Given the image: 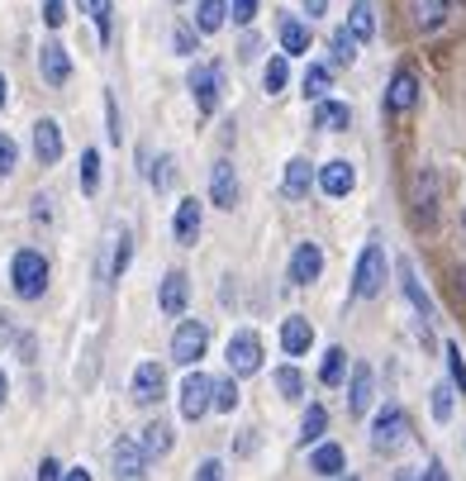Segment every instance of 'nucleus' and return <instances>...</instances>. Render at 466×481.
Masks as SVG:
<instances>
[{
  "label": "nucleus",
  "mask_w": 466,
  "mask_h": 481,
  "mask_svg": "<svg viewBox=\"0 0 466 481\" xmlns=\"http://www.w3.org/2000/svg\"><path fill=\"white\" fill-rule=\"evenodd\" d=\"M286 81H291V68H286V58H272V62H266V72H262V86L266 91H286Z\"/></svg>",
  "instance_id": "obj_39"
},
{
  "label": "nucleus",
  "mask_w": 466,
  "mask_h": 481,
  "mask_svg": "<svg viewBox=\"0 0 466 481\" xmlns=\"http://www.w3.org/2000/svg\"><path fill=\"white\" fill-rule=\"evenodd\" d=\"M257 20V0H233V24H253Z\"/></svg>",
  "instance_id": "obj_46"
},
{
  "label": "nucleus",
  "mask_w": 466,
  "mask_h": 481,
  "mask_svg": "<svg viewBox=\"0 0 466 481\" xmlns=\"http://www.w3.org/2000/svg\"><path fill=\"white\" fill-rule=\"evenodd\" d=\"M172 234H176V243H186V248L200 239V205H195V195H191V201H181V205H176Z\"/></svg>",
  "instance_id": "obj_20"
},
{
  "label": "nucleus",
  "mask_w": 466,
  "mask_h": 481,
  "mask_svg": "<svg viewBox=\"0 0 466 481\" xmlns=\"http://www.w3.org/2000/svg\"><path fill=\"white\" fill-rule=\"evenodd\" d=\"M81 10L91 14L95 34H100V43H105V39H110V14H114V5H110V0H81Z\"/></svg>",
  "instance_id": "obj_35"
},
{
  "label": "nucleus",
  "mask_w": 466,
  "mask_h": 481,
  "mask_svg": "<svg viewBox=\"0 0 466 481\" xmlns=\"http://www.w3.org/2000/svg\"><path fill=\"white\" fill-rule=\"evenodd\" d=\"M43 20H48V29H62L67 24V5L62 0H43Z\"/></svg>",
  "instance_id": "obj_45"
},
{
  "label": "nucleus",
  "mask_w": 466,
  "mask_h": 481,
  "mask_svg": "<svg viewBox=\"0 0 466 481\" xmlns=\"http://www.w3.org/2000/svg\"><path fill=\"white\" fill-rule=\"evenodd\" d=\"M172 48L181 58H195V29L191 24H176V34H172Z\"/></svg>",
  "instance_id": "obj_42"
},
{
  "label": "nucleus",
  "mask_w": 466,
  "mask_h": 481,
  "mask_svg": "<svg viewBox=\"0 0 466 481\" xmlns=\"http://www.w3.org/2000/svg\"><path fill=\"white\" fill-rule=\"evenodd\" d=\"M447 20V0H414V24L424 29V34H433Z\"/></svg>",
  "instance_id": "obj_28"
},
{
  "label": "nucleus",
  "mask_w": 466,
  "mask_h": 481,
  "mask_svg": "<svg viewBox=\"0 0 466 481\" xmlns=\"http://www.w3.org/2000/svg\"><path fill=\"white\" fill-rule=\"evenodd\" d=\"M39 481H62V467H58V458H43V462H39Z\"/></svg>",
  "instance_id": "obj_49"
},
{
  "label": "nucleus",
  "mask_w": 466,
  "mask_h": 481,
  "mask_svg": "<svg viewBox=\"0 0 466 481\" xmlns=\"http://www.w3.org/2000/svg\"><path fill=\"white\" fill-rule=\"evenodd\" d=\"M386 291V248L381 243H366L362 258H357V272H353V295L372 301V295Z\"/></svg>",
  "instance_id": "obj_2"
},
{
  "label": "nucleus",
  "mask_w": 466,
  "mask_h": 481,
  "mask_svg": "<svg viewBox=\"0 0 466 481\" xmlns=\"http://www.w3.org/2000/svg\"><path fill=\"white\" fill-rule=\"evenodd\" d=\"M309 186H314L309 158H291L286 162V195H291V201H300V195H309Z\"/></svg>",
  "instance_id": "obj_24"
},
{
  "label": "nucleus",
  "mask_w": 466,
  "mask_h": 481,
  "mask_svg": "<svg viewBox=\"0 0 466 481\" xmlns=\"http://www.w3.org/2000/svg\"><path fill=\"white\" fill-rule=\"evenodd\" d=\"M48 205H53V201H48V195H39V201H33V220H48V214H53Z\"/></svg>",
  "instance_id": "obj_51"
},
{
  "label": "nucleus",
  "mask_w": 466,
  "mask_h": 481,
  "mask_svg": "<svg viewBox=\"0 0 466 481\" xmlns=\"http://www.w3.org/2000/svg\"><path fill=\"white\" fill-rule=\"evenodd\" d=\"M305 101H328V68H319V62L305 68Z\"/></svg>",
  "instance_id": "obj_34"
},
{
  "label": "nucleus",
  "mask_w": 466,
  "mask_h": 481,
  "mask_svg": "<svg viewBox=\"0 0 466 481\" xmlns=\"http://www.w3.org/2000/svg\"><path fill=\"white\" fill-rule=\"evenodd\" d=\"M110 458H114V481H143L148 476V453L139 448V439H120Z\"/></svg>",
  "instance_id": "obj_7"
},
{
  "label": "nucleus",
  "mask_w": 466,
  "mask_h": 481,
  "mask_svg": "<svg viewBox=\"0 0 466 481\" xmlns=\"http://www.w3.org/2000/svg\"><path fill=\"white\" fill-rule=\"evenodd\" d=\"M172 181H176V162H172V158H157V162H153V186L166 191Z\"/></svg>",
  "instance_id": "obj_43"
},
{
  "label": "nucleus",
  "mask_w": 466,
  "mask_h": 481,
  "mask_svg": "<svg viewBox=\"0 0 466 481\" xmlns=\"http://www.w3.org/2000/svg\"><path fill=\"white\" fill-rule=\"evenodd\" d=\"M186 86H191V95H195V110H200V114H214V110H220V72H214V68H191Z\"/></svg>",
  "instance_id": "obj_8"
},
{
  "label": "nucleus",
  "mask_w": 466,
  "mask_h": 481,
  "mask_svg": "<svg viewBox=\"0 0 466 481\" xmlns=\"http://www.w3.org/2000/svg\"><path fill=\"white\" fill-rule=\"evenodd\" d=\"M433 201H438V172L424 168L419 177H414V205H419V220L424 224H433V214H438V205H433Z\"/></svg>",
  "instance_id": "obj_16"
},
{
  "label": "nucleus",
  "mask_w": 466,
  "mask_h": 481,
  "mask_svg": "<svg viewBox=\"0 0 466 481\" xmlns=\"http://www.w3.org/2000/svg\"><path fill=\"white\" fill-rule=\"evenodd\" d=\"M324 5H328V0H305V10H309V20H314V14H324Z\"/></svg>",
  "instance_id": "obj_53"
},
{
  "label": "nucleus",
  "mask_w": 466,
  "mask_h": 481,
  "mask_svg": "<svg viewBox=\"0 0 466 481\" xmlns=\"http://www.w3.org/2000/svg\"><path fill=\"white\" fill-rule=\"evenodd\" d=\"M343 467H347V458H343V448H338V443H319V448H314L309 472H319V476H338Z\"/></svg>",
  "instance_id": "obj_26"
},
{
  "label": "nucleus",
  "mask_w": 466,
  "mask_h": 481,
  "mask_svg": "<svg viewBox=\"0 0 466 481\" xmlns=\"http://www.w3.org/2000/svg\"><path fill=\"white\" fill-rule=\"evenodd\" d=\"M414 101H419V81H414V72H395L390 86H386V105L390 110H414Z\"/></svg>",
  "instance_id": "obj_19"
},
{
  "label": "nucleus",
  "mask_w": 466,
  "mask_h": 481,
  "mask_svg": "<svg viewBox=\"0 0 466 481\" xmlns=\"http://www.w3.org/2000/svg\"><path fill=\"white\" fill-rule=\"evenodd\" d=\"M395 481H433V476H428L424 467H399V472H395Z\"/></svg>",
  "instance_id": "obj_50"
},
{
  "label": "nucleus",
  "mask_w": 466,
  "mask_h": 481,
  "mask_svg": "<svg viewBox=\"0 0 466 481\" xmlns=\"http://www.w3.org/2000/svg\"><path fill=\"white\" fill-rule=\"evenodd\" d=\"M405 443H409V414L399 405L381 410L376 424H372V448H376V453H399Z\"/></svg>",
  "instance_id": "obj_3"
},
{
  "label": "nucleus",
  "mask_w": 466,
  "mask_h": 481,
  "mask_svg": "<svg viewBox=\"0 0 466 481\" xmlns=\"http://www.w3.org/2000/svg\"><path fill=\"white\" fill-rule=\"evenodd\" d=\"M105 114H110V139L120 143L124 139V124H120V105H114V95H105Z\"/></svg>",
  "instance_id": "obj_47"
},
{
  "label": "nucleus",
  "mask_w": 466,
  "mask_h": 481,
  "mask_svg": "<svg viewBox=\"0 0 466 481\" xmlns=\"http://www.w3.org/2000/svg\"><path fill=\"white\" fill-rule=\"evenodd\" d=\"M233 405H238V377L214 381V391H210V410H233Z\"/></svg>",
  "instance_id": "obj_36"
},
{
  "label": "nucleus",
  "mask_w": 466,
  "mask_h": 481,
  "mask_svg": "<svg viewBox=\"0 0 466 481\" xmlns=\"http://www.w3.org/2000/svg\"><path fill=\"white\" fill-rule=\"evenodd\" d=\"M324 429H328V410L324 405H309L305 420H300V443H319Z\"/></svg>",
  "instance_id": "obj_31"
},
{
  "label": "nucleus",
  "mask_w": 466,
  "mask_h": 481,
  "mask_svg": "<svg viewBox=\"0 0 466 481\" xmlns=\"http://www.w3.org/2000/svg\"><path fill=\"white\" fill-rule=\"evenodd\" d=\"M433 420H438V424H447V420H453V386H447V381H438V386H433Z\"/></svg>",
  "instance_id": "obj_40"
},
{
  "label": "nucleus",
  "mask_w": 466,
  "mask_h": 481,
  "mask_svg": "<svg viewBox=\"0 0 466 481\" xmlns=\"http://www.w3.org/2000/svg\"><path fill=\"white\" fill-rule=\"evenodd\" d=\"M347 410H353V414H366V410H372V368H366V362H357V368H353V386H347Z\"/></svg>",
  "instance_id": "obj_21"
},
{
  "label": "nucleus",
  "mask_w": 466,
  "mask_h": 481,
  "mask_svg": "<svg viewBox=\"0 0 466 481\" xmlns=\"http://www.w3.org/2000/svg\"><path fill=\"white\" fill-rule=\"evenodd\" d=\"M319 381H324V386H343V381H347V353H343V348H328V353H324Z\"/></svg>",
  "instance_id": "obj_30"
},
{
  "label": "nucleus",
  "mask_w": 466,
  "mask_h": 481,
  "mask_svg": "<svg viewBox=\"0 0 466 481\" xmlns=\"http://www.w3.org/2000/svg\"><path fill=\"white\" fill-rule=\"evenodd\" d=\"M447 368H453V386L466 395V362H462V348L447 343Z\"/></svg>",
  "instance_id": "obj_41"
},
{
  "label": "nucleus",
  "mask_w": 466,
  "mask_h": 481,
  "mask_svg": "<svg viewBox=\"0 0 466 481\" xmlns=\"http://www.w3.org/2000/svg\"><path fill=\"white\" fill-rule=\"evenodd\" d=\"M328 48H333V62H338V68H353L357 62V39L347 34V29H333V39H328Z\"/></svg>",
  "instance_id": "obj_33"
},
{
  "label": "nucleus",
  "mask_w": 466,
  "mask_h": 481,
  "mask_svg": "<svg viewBox=\"0 0 466 481\" xmlns=\"http://www.w3.org/2000/svg\"><path fill=\"white\" fill-rule=\"evenodd\" d=\"M139 448H143V453H148V458H166V453H172V424H162V420H153V424H148V429H143V439H139Z\"/></svg>",
  "instance_id": "obj_27"
},
{
  "label": "nucleus",
  "mask_w": 466,
  "mask_h": 481,
  "mask_svg": "<svg viewBox=\"0 0 466 481\" xmlns=\"http://www.w3.org/2000/svg\"><path fill=\"white\" fill-rule=\"evenodd\" d=\"M195 481H224V467H220L214 458H205V462L195 467Z\"/></svg>",
  "instance_id": "obj_48"
},
{
  "label": "nucleus",
  "mask_w": 466,
  "mask_h": 481,
  "mask_svg": "<svg viewBox=\"0 0 466 481\" xmlns=\"http://www.w3.org/2000/svg\"><path fill=\"white\" fill-rule=\"evenodd\" d=\"M462 229H466V205H462Z\"/></svg>",
  "instance_id": "obj_57"
},
{
  "label": "nucleus",
  "mask_w": 466,
  "mask_h": 481,
  "mask_svg": "<svg viewBox=\"0 0 466 481\" xmlns=\"http://www.w3.org/2000/svg\"><path fill=\"white\" fill-rule=\"evenodd\" d=\"M162 391H166V372L157 362H139V372H133V401L153 405V401H162Z\"/></svg>",
  "instance_id": "obj_11"
},
{
  "label": "nucleus",
  "mask_w": 466,
  "mask_h": 481,
  "mask_svg": "<svg viewBox=\"0 0 466 481\" xmlns=\"http://www.w3.org/2000/svg\"><path fill=\"white\" fill-rule=\"evenodd\" d=\"M62 481H91V472L86 467H72V472H62Z\"/></svg>",
  "instance_id": "obj_52"
},
{
  "label": "nucleus",
  "mask_w": 466,
  "mask_h": 481,
  "mask_svg": "<svg viewBox=\"0 0 466 481\" xmlns=\"http://www.w3.org/2000/svg\"><path fill=\"white\" fill-rule=\"evenodd\" d=\"M129 229H120V234H114V248H110V262H105V277L110 281H120L124 277V268H129Z\"/></svg>",
  "instance_id": "obj_32"
},
{
  "label": "nucleus",
  "mask_w": 466,
  "mask_h": 481,
  "mask_svg": "<svg viewBox=\"0 0 466 481\" xmlns=\"http://www.w3.org/2000/svg\"><path fill=\"white\" fill-rule=\"evenodd\" d=\"M399 286H405V295H409V305L414 310H419V320L428 324L433 320V301H428V291L419 286V277H414V262L405 258V262H399Z\"/></svg>",
  "instance_id": "obj_18"
},
{
  "label": "nucleus",
  "mask_w": 466,
  "mask_h": 481,
  "mask_svg": "<svg viewBox=\"0 0 466 481\" xmlns=\"http://www.w3.org/2000/svg\"><path fill=\"white\" fill-rule=\"evenodd\" d=\"M281 48H286V53H281V58H291V53H305V48H309V29L300 24V20H291V14H286V20H281Z\"/></svg>",
  "instance_id": "obj_29"
},
{
  "label": "nucleus",
  "mask_w": 466,
  "mask_h": 481,
  "mask_svg": "<svg viewBox=\"0 0 466 481\" xmlns=\"http://www.w3.org/2000/svg\"><path fill=\"white\" fill-rule=\"evenodd\" d=\"M191 301V286H186V272H166L162 277V291H157V305L162 314H181Z\"/></svg>",
  "instance_id": "obj_15"
},
{
  "label": "nucleus",
  "mask_w": 466,
  "mask_h": 481,
  "mask_svg": "<svg viewBox=\"0 0 466 481\" xmlns=\"http://www.w3.org/2000/svg\"><path fill=\"white\" fill-rule=\"evenodd\" d=\"M309 343H314V324L300 320V314H291V320L281 324V348H286L291 358H300V353H309Z\"/></svg>",
  "instance_id": "obj_17"
},
{
  "label": "nucleus",
  "mask_w": 466,
  "mask_h": 481,
  "mask_svg": "<svg viewBox=\"0 0 466 481\" xmlns=\"http://www.w3.org/2000/svg\"><path fill=\"white\" fill-rule=\"evenodd\" d=\"M276 391L286 395V401H300V395H305V377L295 368H276Z\"/></svg>",
  "instance_id": "obj_38"
},
{
  "label": "nucleus",
  "mask_w": 466,
  "mask_h": 481,
  "mask_svg": "<svg viewBox=\"0 0 466 481\" xmlns=\"http://www.w3.org/2000/svg\"><path fill=\"white\" fill-rule=\"evenodd\" d=\"M210 195H214V205H220V210H233V205H238V177H233L229 162H214V172H210Z\"/></svg>",
  "instance_id": "obj_14"
},
{
  "label": "nucleus",
  "mask_w": 466,
  "mask_h": 481,
  "mask_svg": "<svg viewBox=\"0 0 466 481\" xmlns=\"http://www.w3.org/2000/svg\"><path fill=\"white\" fill-rule=\"evenodd\" d=\"M347 481H357V476H347Z\"/></svg>",
  "instance_id": "obj_59"
},
{
  "label": "nucleus",
  "mask_w": 466,
  "mask_h": 481,
  "mask_svg": "<svg viewBox=\"0 0 466 481\" xmlns=\"http://www.w3.org/2000/svg\"><path fill=\"white\" fill-rule=\"evenodd\" d=\"M0 105H5V72H0Z\"/></svg>",
  "instance_id": "obj_56"
},
{
  "label": "nucleus",
  "mask_w": 466,
  "mask_h": 481,
  "mask_svg": "<svg viewBox=\"0 0 466 481\" xmlns=\"http://www.w3.org/2000/svg\"><path fill=\"white\" fill-rule=\"evenodd\" d=\"M81 191H86V195L100 191V153H95V148L81 153Z\"/></svg>",
  "instance_id": "obj_37"
},
{
  "label": "nucleus",
  "mask_w": 466,
  "mask_h": 481,
  "mask_svg": "<svg viewBox=\"0 0 466 481\" xmlns=\"http://www.w3.org/2000/svg\"><path fill=\"white\" fill-rule=\"evenodd\" d=\"M447 5H457V0H447Z\"/></svg>",
  "instance_id": "obj_58"
},
{
  "label": "nucleus",
  "mask_w": 466,
  "mask_h": 481,
  "mask_svg": "<svg viewBox=\"0 0 466 481\" xmlns=\"http://www.w3.org/2000/svg\"><path fill=\"white\" fill-rule=\"evenodd\" d=\"M33 153H39L43 168H53V162L62 158V124L58 120H39V124H33Z\"/></svg>",
  "instance_id": "obj_13"
},
{
  "label": "nucleus",
  "mask_w": 466,
  "mask_h": 481,
  "mask_svg": "<svg viewBox=\"0 0 466 481\" xmlns=\"http://www.w3.org/2000/svg\"><path fill=\"white\" fill-rule=\"evenodd\" d=\"M14 162H20V148H14L10 134H0V177H10V172H14Z\"/></svg>",
  "instance_id": "obj_44"
},
{
  "label": "nucleus",
  "mask_w": 466,
  "mask_h": 481,
  "mask_svg": "<svg viewBox=\"0 0 466 481\" xmlns=\"http://www.w3.org/2000/svg\"><path fill=\"white\" fill-rule=\"evenodd\" d=\"M210 391H214V381L205 372H186V381H181V420H205L210 414Z\"/></svg>",
  "instance_id": "obj_6"
},
{
  "label": "nucleus",
  "mask_w": 466,
  "mask_h": 481,
  "mask_svg": "<svg viewBox=\"0 0 466 481\" xmlns=\"http://www.w3.org/2000/svg\"><path fill=\"white\" fill-rule=\"evenodd\" d=\"M10 286L20 301H39V295L48 291V258L39 253V248H20L10 262Z\"/></svg>",
  "instance_id": "obj_1"
},
{
  "label": "nucleus",
  "mask_w": 466,
  "mask_h": 481,
  "mask_svg": "<svg viewBox=\"0 0 466 481\" xmlns=\"http://www.w3.org/2000/svg\"><path fill=\"white\" fill-rule=\"evenodd\" d=\"M5 391H10V381H5V372H0V410H5Z\"/></svg>",
  "instance_id": "obj_55"
},
{
  "label": "nucleus",
  "mask_w": 466,
  "mask_h": 481,
  "mask_svg": "<svg viewBox=\"0 0 466 481\" xmlns=\"http://www.w3.org/2000/svg\"><path fill=\"white\" fill-rule=\"evenodd\" d=\"M353 124V110H347L343 101H319V110H314V129H324V134H338V129Z\"/></svg>",
  "instance_id": "obj_22"
},
{
  "label": "nucleus",
  "mask_w": 466,
  "mask_h": 481,
  "mask_svg": "<svg viewBox=\"0 0 466 481\" xmlns=\"http://www.w3.org/2000/svg\"><path fill=\"white\" fill-rule=\"evenodd\" d=\"M229 20V0H200V10H195V29L200 34H220Z\"/></svg>",
  "instance_id": "obj_25"
},
{
  "label": "nucleus",
  "mask_w": 466,
  "mask_h": 481,
  "mask_svg": "<svg viewBox=\"0 0 466 481\" xmlns=\"http://www.w3.org/2000/svg\"><path fill=\"white\" fill-rule=\"evenodd\" d=\"M39 72H43L48 86H67V77H72V58H67V48L58 39L39 48Z\"/></svg>",
  "instance_id": "obj_9"
},
{
  "label": "nucleus",
  "mask_w": 466,
  "mask_h": 481,
  "mask_svg": "<svg viewBox=\"0 0 466 481\" xmlns=\"http://www.w3.org/2000/svg\"><path fill=\"white\" fill-rule=\"evenodd\" d=\"M210 348V329L200 320H181V329L172 334V362H181V368H195L200 358H205Z\"/></svg>",
  "instance_id": "obj_4"
},
{
  "label": "nucleus",
  "mask_w": 466,
  "mask_h": 481,
  "mask_svg": "<svg viewBox=\"0 0 466 481\" xmlns=\"http://www.w3.org/2000/svg\"><path fill=\"white\" fill-rule=\"evenodd\" d=\"M319 186H324V195H333V201H343V195L357 186V172H353V162H343V158L324 162V168H319Z\"/></svg>",
  "instance_id": "obj_12"
},
{
  "label": "nucleus",
  "mask_w": 466,
  "mask_h": 481,
  "mask_svg": "<svg viewBox=\"0 0 466 481\" xmlns=\"http://www.w3.org/2000/svg\"><path fill=\"white\" fill-rule=\"evenodd\" d=\"M324 272V248L319 243H300L295 258H291V281L295 286H309V281H319Z\"/></svg>",
  "instance_id": "obj_10"
},
{
  "label": "nucleus",
  "mask_w": 466,
  "mask_h": 481,
  "mask_svg": "<svg viewBox=\"0 0 466 481\" xmlns=\"http://www.w3.org/2000/svg\"><path fill=\"white\" fill-rule=\"evenodd\" d=\"M224 358H229V372L233 377H253L262 368V339L247 334V329H238V334L229 339V348H224Z\"/></svg>",
  "instance_id": "obj_5"
},
{
  "label": "nucleus",
  "mask_w": 466,
  "mask_h": 481,
  "mask_svg": "<svg viewBox=\"0 0 466 481\" xmlns=\"http://www.w3.org/2000/svg\"><path fill=\"white\" fill-rule=\"evenodd\" d=\"M10 334H14V329H10V314H0V343H5Z\"/></svg>",
  "instance_id": "obj_54"
},
{
  "label": "nucleus",
  "mask_w": 466,
  "mask_h": 481,
  "mask_svg": "<svg viewBox=\"0 0 466 481\" xmlns=\"http://www.w3.org/2000/svg\"><path fill=\"white\" fill-rule=\"evenodd\" d=\"M347 34H353L357 43H366L376 34V10L372 0H353V10H347Z\"/></svg>",
  "instance_id": "obj_23"
}]
</instances>
